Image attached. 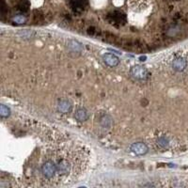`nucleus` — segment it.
<instances>
[{
	"mask_svg": "<svg viewBox=\"0 0 188 188\" xmlns=\"http://www.w3.org/2000/svg\"><path fill=\"white\" fill-rule=\"evenodd\" d=\"M29 7H30V4L28 0H20V2L18 3V10L22 12L28 11Z\"/></svg>",
	"mask_w": 188,
	"mask_h": 188,
	"instance_id": "9d476101",
	"label": "nucleus"
},
{
	"mask_svg": "<svg viewBox=\"0 0 188 188\" xmlns=\"http://www.w3.org/2000/svg\"><path fill=\"white\" fill-rule=\"evenodd\" d=\"M67 48H68L70 55H71L73 57L80 56L83 51V47L81 45V43H79L77 41H74V40H71V41L68 42Z\"/></svg>",
	"mask_w": 188,
	"mask_h": 188,
	"instance_id": "f257e3e1",
	"label": "nucleus"
},
{
	"mask_svg": "<svg viewBox=\"0 0 188 188\" xmlns=\"http://www.w3.org/2000/svg\"><path fill=\"white\" fill-rule=\"evenodd\" d=\"M32 35H34L33 31L25 30V31H23V32H22V37L23 38H31L32 37Z\"/></svg>",
	"mask_w": 188,
	"mask_h": 188,
	"instance_id": "4468645a",
	"label": "nucleus"
},
{
	"mask_svg": "<svg viewBox=\"0 0 188 188\" xmlns=\"http://www.w3.org/2000/svg\"><path fill=\"white\" fill-rule=\"evenodd\" d=\"M57 109L63 114L70 113L71 109H73V105H71V102L68 100H62L59 102V105H57Z\"/></svg>",
	"mask_w": 188,
	"mask_h": 188,
	"instance_id": "39448f33",
	"label": "nucleus"
},
{
	"mask_svg": "<svg viewBox=\"0 0 188 188\" xmlns=\"http://www.w3.org/2000/svg\"><path fill=\"white\" fill-rule=\"evenodd\" d=\"M130 73L133 75V77H135L136 79H138V80L145 79L147 77V70L141 65L133 66Z\"/></svg>",
	"mask_w": 188,
	"mask_h": 188,
	"instance_id": "f03ea898",
	"label": "nucleus"
},
{
	"mask_svg": "<svg viewBox=\"0 0 188 188\" xmlns=\"http://www.w3.org/2000/svg\"><path fill=\"white\" fill-rule=\"evenodd\" d=\"M74 118L76 119L78 122H85V120H87L88 119V112L85 108H79L75 112Z\"/></svg>",
	"mask_w": 188,
	"mask_h": 188,
	"instance_id": "6e6552de",
	"label": "nucleus"
},
{
	"mask_svg": "<svg viewBox=\"0 0 188 188\" xmlns=\"http://www.w3.org/2000/svg\"><path fill=\"white\" fill-rule=\"evenodd\" d=\"M131 151H133L134 153H136V155H144L148 153V146L145 144V143L142 142H136L134 143V144L131 145Z\"/></svg>",
	"mask_w": 188,
	"mask_h": 188,
	"instance_id": "7ed1b4c3",
	"label": "nucleus"
},
{
	"mask_svg": "<svg viewBox=\"0 0 188 188\" xmlns=\"http://www.w3.org/2000/svg\"><path fill=\"white\" fill-rule=\"evenodd\" d=\"M168 140L165 136H161L157 139V144L161 147V148H167L168 146Z\"/></svg>",
	"mask_w": 188,
	"mask_h": 188,
	"instance_id": "f8f14e48",
	"label": "nucleus"
},
{
	"mask_svg": "<svg viewBox=\"0 0 188 188\" xmlns=\"http://www.w3.org/2000/svg\"><path fill=\"white\" fill-rule=\"evenodd\" d=\"M13 21H14L16 24H24L25 22V17L24 15H17L13 18Z\"/></svg>",
	"mask_w": 188,
	"mask_h": 188,
	"instance_id": "ddd939ff",
	"label": "nucleus"
},
{
	"mask_svg": "<svg viewBox=\"0 0 188 188\" xmlns=\"http://www.w3.org/2000/svg\"><path fill=\"white\" fill-rule=\"evenodd\" d=\"M186 65H187V62L185 59H183V57H177V59L173 60V63H172L173 69L177 71H182L186 68Z\"/></svg>",
	"mask_w": 188,
	"mask_h": 188,
	"instance_id": "423d86ee",
	"label": "nucleus"
},
{
	"mask_svg": "<svg viewBox=\"0 0 188 188\" xmlns=\"http://www.w3.org/2000/svg\"><path fill=\"white\" fill-rule=\"evenodd\" d=\"M100 123H101V125H102V126L104 127V128L109 129V128L111 127V125H112V119H111L110 116L105 115V116H104V117H102V118L101 119Z\"/></svg>",
	"mask_w": 188,
	"mask_h": 188,
	"instance_id": "1a4fd4ad",
	"label": "nucleus"
},
{
	"mask_svg": "<svg viewBox=\"0 0 188 188\" xmlns=\"http://www.w3.org/2000/svg\"><path fill=\"white\" fill-rule=\"evenodd\" d=\"M88 5V0H71V6L74 11H82Z\"/></svg>",
	"mask_w": 188,
	"mask_h": 188,
	"instance_id": "0eeeda50",
	"label": "nucleus"
},
{
	"mask_svg": "<svg viewBox=\"0 0 188 188\" xmlns=\"http://www.w3.org/2000/svg\"><path fill=\"white\" fill-rule=\"evenodd\" d=\"M10 115H11V110L8 106H6L5 105H0V116H1L2 118H8Z\"/></svg>",
	"mask_w": 188,
	"mask_h": 188,
	"instance_id": "9b49d317",
	"label": "nucleus"
},
{
	"mask_svg": "<svg viewBox=\"0 0 188 188\" xmlns=\"http://www.w3.org/2000/svg\"><path fill=\"white\" fill-rule=\"evenodd\" d=\"M102 60H104V62L106 65H108L110 67H116L119 63V57L113 55V54H105V55L102 56Z\"/></svg>",
	"mask_w": 188,
	"mask_h": 188,
	"instance_id": "20e7f679",
	"label": "nucleus"
}]
</instances>
